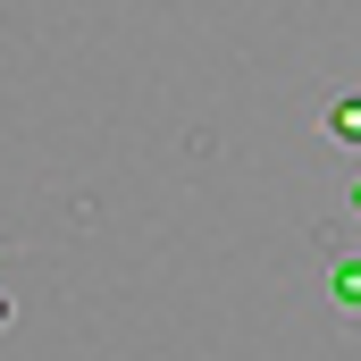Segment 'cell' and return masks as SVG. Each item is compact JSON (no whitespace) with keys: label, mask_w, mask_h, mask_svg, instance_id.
<instances>
[{"label":"cell","mask_w":361,"mask_h":361,"mask_svg":"<svg viewBox=\"0 0 361 361\" xmlns=\"http://www.w3.org/2000/svg\"><path fill=\"white\" fill-rule=\"evenodd\" d=\"M328 294H336L345 311H361V261H336V269H328Z\"/></svg>","instance_id":"1"},{"label":"cell","mask_w":361,"mask_h":361,"mask_svg":"<svg viewBox=\"0 0 361 361\" xmlns=\"http://www.w3.org/2000/svg\"><path fill=\"white\" fill-rule=\"evenodd\" d=\"M328 135H336V143H361V101H336V109H328Z\"/></svg>","instance_id":"2"},{"label":"cell","mask_w":361,"mask_h":361,"mask_svg":"<svg viewBox=\"0 0 361 361\" xmlns=\"http://www.w3.org/2000/svg\"><path fill=\"white\" fill-rule=\"evenodd\" d=\"M8 319H17V302H8V294H0V328H8Z\"/></svg>","instance_id":"3"},{"label":"cell","mask_w":361,"mask_h":361,"mask_svg":"<svg viewBox=\"0 0 361 361\" xmlns=\"http://www.w3.org/2000/svg\"><path fill=\"white\" fill-rule=\"evenodd\" d=\"M353 210H361V185H353Z\"/></svg>","instance_id":"4"}]
</instances>
